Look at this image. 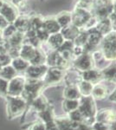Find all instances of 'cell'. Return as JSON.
Instances as JSON below:
<instances>
[{
	"label": "cell",
	"instance_id": "6da1fadb",
	"mask_svg": "<svg viewBox=\"0 0 116 130\" xmlns=\"http://www.w3.org/2000/svg\"><path fill=\"white\" fill-rule=\"evenodd\" d=\"M7 103V115L10 119L21 116L26 110L29 103L23 96H10L6 95Z\"/></svg>",
	"mask_w": 116,
	"mask_h": 130
},
{
	"label": "cell",
	"instance_id": "7a4b0ae2",
	"mask_svg": "<svg viewBox=\"0 0 116 130\" xmlns=\"http://www.w3.org/2000/svg\"><path fill=\"white\" fill-rule=\"evenodd\" d=\"M43 81H41L40 79L26 78L25 79L24 91H23L21 96H23L29 104L31 101L35 99L37 95H39V93L43 88Z\"/></svg>",
	"mask_w": 116,
	"mask_h": 130
},
{
	"label": "cell",
	"instance_id": "3957f363",
	"mask_svg": "<svg viewBox=\"0 0 116 130\" xmlns=\"http://www.w3.org/2000/svg\"><path fill=\"white\" fill-rule=\"evenodd\" d=\"M103 56L107 60L116 59V33H108L102 45Z\"/></svg>",
	"mask_w": 116,
	"mask_h": 130
},
{
	"label": "cell",
	"instance_id": "277c9868",
	"mask_svg": "<svg viewBox=\"0 0 116 130\" xmlns=\"http://www.w3.org/2000/svg\"><path fill=\"white\" fill-rule=\"evenodd\" d=\"M0 15L9 24H13V22L19 15V10L16 9V6L11 2L4 0L1 8H0Z\"/></svg>",
	"mask_w": 116,
	"mask_h": 130
},
{
	"label": "cell",
	"instance_id": "5b68a950",
	"mask_svg": "<svg viewBox=\"0 0 116 130\" xmlns=\"http://www.w3.org/2000/svg\"><path fill=\"white\" fill-rule=\"evenodd\" d=\"M25 77L21 75H16L15 77L9 81L7 89V95L10 96H19L24 91L25 83Z\"/></svg>",
	"mask_w": 116,
	"mask_h": 130
},
{
	"label": "cell",
	"instance_id": "8992f818",
	"mask_svg": "<svg viewBox=\"0 0 116 130\" xmlns=\"http://www.w3.org/2000/svg\"><path fill=\"white\" fill-rule=\"evenodd\" d=\"M43 83L46 84H56L62 79L63 70L58 67H50L43 75Z\"/></svg>",
	"mask_w": 116,
	"mask_h": 130
},
{
	"label": "cell",
	"instance_id": "52a82bcc",
	"mask_svg": "<svg viewBox=\"0 0 116 130\" xmlns=\"http://www.w3.org/2000/svg\"><path fill=\"white\" fill-rule=\"evenodd\" d=\"M91 18V15L87 10L79 7L75 10V12L72 15V22L75 26L79 28V27L85 26V24Z\"/></svg>",
	"mask_w": 116,
	"mask_h": 130
},
{
	"label": "cell",
	"instance_id": "ba28073f",
	"mask_svg": "<svg viewBox=\"0 0 116 130\" xmlns=\"http://www.w3.org/2000/svg\"><path fill=\"white\" fill-rule=\"evenodd\" d=\"M45 62L49 67H58V68L62 69L63 67L66 66L68 61L62 57L58 50H55V51H52L48 56H46Z\"/></svg>",
	"mask_w": 116,
	"mask_h": 130
},
{
	"label": "cell",
	"instance_id": "9c48e42d",
	"mask_svg": "<svg viewBox=\"0 0 116 130\" xmlns=\"http://www.w3.org/2000/svg\"><path fill=\"white\" fill-rule=\"evenodd\" d=\"M47 71V68L45 65H33L29 64L27 70L24 71L27 78L31 79H40L43 77L45 72Z\"/></svg>",
	"mask_w": 116,
	"mask_h": 130
},
{
	"label": "cell",
	"instance_id": "30bf717a",
	"mask_svg": "<svg viewBox=\"0 0 116 130\" xmlns=\"http://www.w3.org/2000/svg\"><path fill=\"white\" fill-rule=\"evenodd\" d=\"M75 67L82 71H86L91 70L93 67V60L92 57L88 54H83L77 58L75 62Z\"/></svg>",
	"mask_w": 116,
	"mask_h": 130
},
{
	"label": "cell",
	"instance_id": "8fae6325",
	"mask_svg": "<svg viewBox=\"0 0 116 130\" xmlns=\"http://www.w3.org/2000/svg\"><path fill=\"white\" fill-rule=\"evenodd\" d=\"M13 25L18 31L25 33L29 28V17L19 14L16 18V20L13 22Z\"/></svg>",
	"mask_w": 116,
	"mask_h": 130
},
{
	"label": "cell",
	"instance_id": "7c38bea8",
	"mask_svg": "<svg viewBox=\"0 0 116 130\" xmlns=\"http://www.w3.org/2000/svg\"><path fill=\"white\" fill-rule=\"evenodd\" d=\"M36 50H37V48L33 47V46L30 45L29 43H24L20 48L19 57L23 58L24 60L29 62V61L32 59V57L35 55Z\"/></svg>",
	"mask_w": 116,
	"mask_h": 130
},
{
	"label": "cell",
	"instance_id": "4fadbf2b",
	"mask_svg": "<svg viewBox=\"0 0 116 130\" xmlns=\"http://www.w3.org/2000/svg\"><path fill=\"white\" fill-rule=\"evenodd\" d=\"M42 27L49 35L60 32V30H62V28L60 27L57 21L55 19V18H47V19H44Z\"/></svg>",
	"mask_w": 116,
	"mask_h": 130
},
{
	"label": "cell",
	"instance_id": "5bb4252c",
	"mask_svg": "<svg viewBox=\"0 0 116 130\" xmlns=\"http://www.w3.org/2000/svg\"><path fill=\"white\" fill-rule=\"evenodd\" d=\"M29 104L31 105V108H33V110L36 111L37 113L45 110L48 107L47 99L43 95H37L35 99L31 101Z\"/></svg>",
	"mask_w": 116,
	"mask_h": 130
},
{
	"label": "cell",
	"instance_id": "9a60e30c",
	"mask_svg": "<svg viewBox=\"0 0 116 130\" xmlns=\"http://www.w3.org/2000/svg\"><path fill=\"white\" fill-rule=\"evenodd\" d=\"M64 39L65 38L63 37L62 33L57 32V33H55V34L49 35V37H48L47 40V43L49 45L50 48H52L54 50H58L63 43Z\"/></svg>",
	"mask_w": 116,
	"mask_h": 130
},
{
	"label": "cell",
	"instance_id": "2e32d148",
	"mask_svg": "<svg viewBox=\"0 0 116 130\" xmlns=\"http://www.w3.org/2000/svg\"><path fill=\"white\" fill-rule=\"evenodd\" d=\"M113 26V23L109 18H104L99 22L97 25V32H99L101 35H107L110 33Z\"/></svg>",
	"mask_w": 116,
	"mask_h": 130
},
{
	"label": "cell",
	"instance_id": "e0dca14e",
	"mask_svg": "<svg viewBox=\"0 0 116 130\" xmlns=\"http://www.w3.org/2000/svg\"><path fill=\"white\" fill-rule=\"evenodd\" d=\"M10 65L16 70V72H24L29 67V62L18 56V57L12 58Z\"/></svg>",
	"mask_w": 116,
	"mask_h": 130
},
{
	"label": "cell",
	"instance_id": "ac0fdd59",
	"mask_svg": "<svg viewBox=\"0 0 116 130\" xmlns=\"http://www.w3.org/2000/svg\"><path fill=\"white\" fill-rule=\"evenodd\" d=\"M56 20L57 21L61 28H65L72 23V15L68 11H62L56 16Z\"/></svg>",
	"mask_w": 116,
	"mask_h": 130
},
{
	"label": "cell",
	"instance_id": "d6986e66",
	"mask_svg": "<svg viewBox=\"0 0 116 130\" xmlns=\"http://www.w3.org/2000/svg\"><path fill=\"white\" fill-rule=\"evenodd\" d=\"M16 74H18V72L10 64L2 67L1 70H0V77L7 81L11 80L13 77L16 76Z\"/></svg>",
	"mask_w": 116,
	"mask_h": 130
},
{
	"label": "cell",
	"instance_id": "ffe728a7",
	"mask_svg": "<svg viewBox=\"0 0 116 130\" xmlns=\"http://www.w3.org/2000/svg\"><path fill=\"white\" fill-rule=\"evenodd\" d=\"M79 110L81 112L83 116H85V115L86 116H91L94 114V104H93V102L88 98L85 99L81 103Z\"/></svg>",
	"mask_w": 116,
	"mask_h": 130
},
{
	"label": "cell",
	"instance_id": "44dd1931",
	"mask_svg": "<svg viewBox=\"0 0 116 130\" xmlns=\"http://www.w3.org/2000/svg\"><path fill=\"white\" fill-rule=\"evenodd\" d=\"M79 34V30L78 28L75 25H69V26L62 28V35L63 36L64 38H66L67 40H71V39H75L77 37V35Z\"/></svg>",
	"mask_w": 116,
	"mask_h": 130
},
{
	"label": "cell",
	"instance_id": "7402d4cb",
	"mask_svg": "<svg viewBox=\"0 0 116 130\" xmlns=\"http://www.w3.org/2000/svg\"><path fill=\"white\" fill-rule=\"evenodd\" d=\"M7 40L9 42L10 47H21L23 43H24V33L16 31L12 37H10Z\"/></svg>",
	"mask_w": 116,
	"mask_h": 130
},
{
	"label": "cell",
	"instance_id": "603a6c76",
	"mask_svg": "<svg viewBox=\"0 0 116 130\" xmlns=\"http://www.w3.org/2000/svg\"><path fill=\"white\" fill-rule=\"evenodd\" d=\"M102 74L99 71L94 70H88L84 71L83 73V79L89 83H95L98 80H100L102 78Z\"/></svg>",
	"mask_w": 116,
	"mask_h": 130
},
{
	"label": "cell",
	"instance_id": "cb8c5ba5",
	"mask_svg": "<svg viewBox=\"0 0 116 130\" xmlns=\"http://www.w3.org/2000/svg\"><path fill=\"white\" fill-rule=\"evenodd\" d=\"M37 115H38V117L40 118L41 121H43L44 124H46V123L54 121L53 111H52V109L49 108V107H48L45 110L37 113Z\"/></svg>",
	"mask_w": 116,
	"mask_h": 130
},
{
	"label": "cell",
	"instance_id": "d4e9b609",
	"mask_svg": "<svg viewBox=\"0 0 116 130\" xmlns=\"http://www.w3.org/2000/svg\"><path fill=\"white\" fill-rule=\"evenodd\" d=\"M45 59H46V56H44L43 50H41L39 48H37L34 56L32 57V59L29 61V64L43 65L44 63V62H45Z\"/></svg>",
	"mask_w": 116,
	"mask_h": 130
},
{
	"label": "cell",
	"instance_id": "484cf974",
	"mask_svg": "<svg viewBox=\"0 0 116 130\" xmlns=\"http://www.w3.org/2000/svg\"><path fill=\"white\" fill-rule=\"evenodd\" d=\"M77 89L81 95H89L90 94H92L93 85H92L91 83L84 80V81H82L79 83V85L77 86Z\"/></svg>",
	"mask_w": 116,
	"mask_h": 130
},
{
	"label": "cell",
	"instance_id": "4316f807",
	"mask_svg": "<svg viewBox=\"0 0 116 130\" xmlns=\"http://www.w3.org/2000/svg\"><path fill=\"white\" fill-rule=\"evenodd\" d=\"M43 19H42L39 16H33L29 17V30H34L37 32V30L42 28L43 26Z\"/></svg>",
	"mask_w": 116,
	"mask_h": 130
},
{
	"label": "cell",
	"instance_id": "83f0119b",
	"mask_svg": "<svg viewBox=\"0 0 116 130\" xmlns=\"http://www.w3.org/2000/svg\"><path fill=\"white\" fill-rule=\"evenodd\" d=\"M101 122H114L116 121V115L110 110H106L100 113L98 115Z\"/></svg>",
	"mask_w": 116,
	"mask_h": 130
},
{
	"label": "cell",
	"instance_id": "f1b7e54d",
	"mask_svg": "<svg viewBox=\"0 0 116 130\" xmlns=\"http://www.w3.org/2000/svg\"><path fill=\"white\" fill-rule=\"evenodd\" d=\"M63 95L66 99H77L80 95V92L75 86H69L65 89Z\"/></svg>",
	"mask_w": 116,
	"mask_h": 130
},
{
	"label": "cell",
	"instance_id": "f546056e",
	"mask_svg": "<svg viewBox=\"0 0 116 130\" xmlns=\"http://www.w3.org/2000/svg\"><path fill=\"white\" fill-rule=\"evenodd\" d=\"M79 108V102L77 99H66L63 102V108L66 112H72L78 109Z\"/></svg>",
	"mask_w": 116,
	"mask_h": 130
},
{
	"label": "cell",
	"instance_id": "4dcf8cb0",
	"mask_svg": "<svg viewBox=\"0 0 116 130\" xmlns=\"http://www.w3.org/2000/svg\"><path fill=\"white\" fill-rule=\"evenodd\" d=\"M102 41V35L99 32H93L90 33L89 35H88V38H87V43L92 47L97 46Z\"/></svg>",
	"mask_w": 116,
	"mask_h": 130
},
{
	"label": "cell",
	"instance_id": "1f68e13d",
	"mask_svg": "<svg viewBox=\"0 0 116 130\" xmlns=\"http://www.w3.org/2000/svg\"><path fill=\"white\" fill-rule=\"evenodd\" d=\"M92 94L96 99H103L107 95V89L102 85H97L94 89H93Z\"/></svg>",
	"mask_w": 116,
	"mask_h": 130
},
{
	"label": "cell",
	"instance_id": "d6a6232c",
	"mask_svg": "<svg viewBox=\"0 0 116 130\" xmlns=\"http://www.w3.org/2000/svg\"><path fill=\"white\" fill-rule=\"evenodd\" d=\"M16 29L15 28L13 24H9L5 29L2 30V37L5 39H9L10 37H12L16 32Z\"/></svg>",
	"mask_w": 116,
	"mask_h": 130
},
{
	"label": "cell",
	"instance_id": "836d02e7",
	"mask_svg": "<svg viewBox=\"0 0 116 130\" xmlns=\"http://www.w3.org/2000/svg\"><path fill=\"white\" fill-rule=\"evenodd\" d=\"M36 36L38 38V40L42 43V42H47L48 37H49V34H48L47 31L44 30V29H43V27H42L41 29L37 30Z\"/></svg>",
	"mask_w": 116,
	"mask_h": 130
},
{
	"label": "cell",
	"instance_id": "e575fe53",
	"mask_svg": "<svg viewBox=\"0 0 116 130\" xmlns=\"http://www.w3.org/2000/svg\"><path fill=\"white\" fill-rule=\"evenodd\" d=\"M11 3L16 6L18 10H25L28 8L27 0H11Z\"/></svg>",
	"mask_w": 116,
	"mask_h": 130
},
{
	"label": "cell",
	"instance_id": "d590c367",
	"mask_svg": "<svg viewBox=\"0 0 116 130\" xmlns=\"http://www.w3.org/2000/svg\"><path fill=\"white\" fill-rule=\"evenodd\" d=\"M8 83L9 81L0 77V96L5 97L7 95V89H8Z\"/></svg>",
	"mask_w": 116,
	"mask_h": 130
},
{
	"label": "cell",
	"instance_id": "8d00e7d4",
	"mask_svg": "<svg viewBox=\"0 0 116 130\" xmlns=\"http://www.w3.org/2000/svg\"><path fill=\"white\" fill-rule=\"evenodd\" d=\"M11 60L12 58L8 53H0V65L2 67L10 64Z\"/></svg>",
	"mask_w": 116,
	"mask_h": 130
},
{
	"label": "cell",
	"instance_id": "74e56055",
	"mask_svg": "<svg viewBox=\"0 0 116 130\" xmlns=\"http://www.w3.org/2000/svg\"><path fill=\"white\" fill-rule=\"evenodd\" d=\"M10 49V44L7 39L0 37V53H8Z\"/></svg>",
	"mask_w": 116,
	"mask_h": 130
},
{
	"label": "cell",
	"instance_id": "f35d334b",
	"mask_svg": "<svg viewBox=\"0 0 116 130\" xmlns=\"http://www.w3.org/2000/svg\"><path fill=\"white\" fill-rule=\"evenodd\" d=\"M87 38H88V35L84 34H78L77 37L75 38V44L78 45V46H81L83 44H85L87 43Z\"/></svg>",
	"mask_w": 116,
	"mask_h": 130
},
{
	"label": "cell",
	"instance_id": "ab89813d",
	"mask_svg": "<svg viewBox=\"0 0 116 130\" xmlns=\"http://www.w3.org/2000/svg\"><path fill=\"white\" fill-rule=\"evenodd\" d=\"M29 130H46V126L43 121H37L29 126Z\"/></svg>",
	"mask_w": 116,
	"mask_h": 130
},
{
	"label": "cell",
	"instance_id": "60d3db41",
	"mask_svg": "<svg viewBox=\"0 0 116 130\" xmlns=\"http://www.w3.org/2000/svg\"><path fill=\"white\" fill-rule=\"evenodd\" d=\"M79 5H80V8L86 9V8L89 7L90 5H93V0H80Z\"/></svg>",
	"mask_w": 116,
	"mask_h": 130
},
{
	"label": "cell",
	"instance_id": "b9f144b4",
	"mask_svg": "<svg viewBox=\"0 0 116 130\" xmlns=\"http://www.w3.org/2000/svg\"><path fill=\"white\" fill-rule=\"evenodd\" d=\"M94 130H107V126L103 122L97 123L94 127Z\"/></svg>",
	"mask_w": 116,
	"mask_h": 130
},
{
	"label": "cell",
	"instance_id": "7bdbcfd3",
	"mask_svg": "<svg viewBox=\"0 0 116 130\" xmlns=\"http://www.w3.org/2000/svg\"><path fill=\"white\" fill-rule=\"evenodd\" d=\"M8 24H9V23H8L1 15H0V30L5 29Z\"/></svg>",
	"mask_w": 116,
	"mask_h": 130
},
{
	"label": "cell",
	"instance_id": "ee69618b",
	"mask_svg": "<svg viewBox=\"0 0 116 130\" xmlns=\"http://www.w3.org/2000/svg\"><path fill=\"white\" fill-rule=\"evenodd\" d=\"M112 81H113V82H115V83H116V71H115L114 74H113V77H112Z\"/></svg>",
	"mask_w": 116,
	"mask_h": 130
},
{
	"label": "cell",
	"instance_id": "f6af8a7d",
	"mask_svg": "<svg viewBox=\"0 0 116 130\" xmlns=\"http://www.w3.org/2000/svg\"><path fill=\"white\" fill-rule=\"evenodd\" d=\"M113 10H114V14H116V3H115V5H113Z\"/></svg>",
	"mask_w": 116,
	"mask_h": 130
},
{
	"label": "cell",
	"instance_id": "bcb514c9",
	"mask_svg": "<svg viewBox=\"0 0 116 130\" xmlns=\"http://www.w3.org/2000/svg\"><path fill=\"white\" fill-rule=\"evenodd\" d=\"M3 2H4V0H0V8H1L2 4H3Z\"/></svg>",
	"mask_w": 116,
	"mask_h": 130
},
{
	"label": "cell",
	"instance_id": "7dc6e473",
	"mask_svg": "<svg viewBox=\"0 0 116 130\" xmlns=\"http://www.w3.org/2000/svg\"><path fill=\"white\" fill-rule=\"evenodd\" d=\"M2 37V30H0V37Z\"/></svg>",
	"mask_w": 116,
	"mask_h": 130
},
{
	"label": "cell",
	"instance_id": "c3c4849f",
	"mask_svg": "<svg viewBox=\"0 0 116 130\" xmlns=\"http://www.w3.org/2000/svg\"><path fill=\"white\" fill-rule=\"evenodd\" d=\"M1 68H2V66H1V65H0V70H1Z\"/></svg>",
	"mask_w": 116,
	"mask_h": 130
}]
</instances>
